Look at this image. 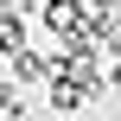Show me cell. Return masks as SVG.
<instances>
[{
    "label": "cell",
    "instance_id": "cell-1",
    "mask_svg": "<svg viewBox=\"0 0 121 121\" xmlns=\"http://www.w3.org/2000/svg\"><path fill=\"white\" fill-rule=\"evenodd\" d=\"M83 102H89V96H83V89H77L70 77H57V83H51V108H57V115H77Z\"/></svg>",
    "mask_w": 121,
    "mask_h": 121
},
{
    "label": "cell",
    "instance_id": "cell-2",
    "mask_svg": "<svg viewBox=\"0 0 121 121\" xmlns=\"http://www.w3.org/2000/svg\"><path fill=\"white\" fill-rule=\"evenodd\" d=\"M19 51H26V26L6 13V19H0V57H19Z\"/></svg>",
    "mask_w": 121,
    "mask_h": 121
},
{
    "label": "cell",
    "instance_id": "cell-3",
    "mask_svg": "<svg viewBox=\"0 0 121 121\" xmlns=\"http://www.w3.org/2000/svg\"><path fill=\"white\" fill-rule=\"evenodd\" d=\"M115 6H121V0H83V13H89V19H108Z\"/></svg>",
    "mask_w": 121,
    "mask_h": 121
},
{
    "label": "cell",
    "instance_id": "cell-4",
    "mask_svg": "<svg viewBox=\"0 0 121 121\" xmlns=\"http://www.w3.org/2000/svg\"><path fill=\"white\" fill-rule=\"evenodd\" d=\"M108 89H115V96H121V57H115V64H108Z\"/></svg>",
    "mask_w": 121,
    "mask_h": 121
}]
</instances>
